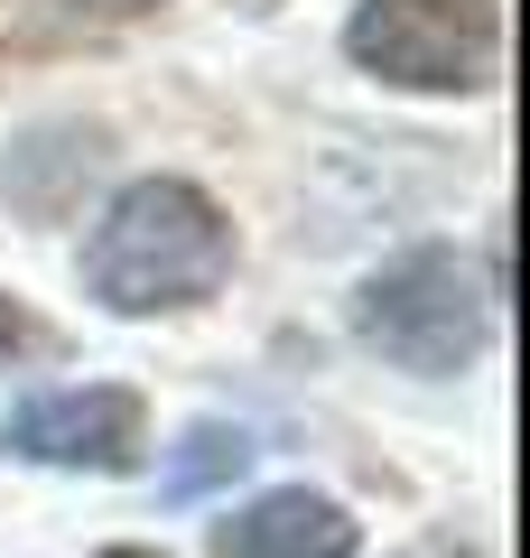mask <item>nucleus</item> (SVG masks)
Returning a JSON list of instances; mask_svg holds the SVG:
<instances>
[{"label": "nucleus", "mask_w": 530, "mask_h": 558, "mask_svg": "<svg viewBox=\"0 0 530 558\" xmlns=\"http://www.w3.org/2000/svg\"><path fill=\"white\" fill-rule=\"evenodd\" d=\"M233 279V223L186 178H131L84 242V289L112 317H177Z\"/></svg>", "instance_id": "f257e3e1"}, {"label": "nucleus", "mask_w": 530, "mask_h": 558, "mask_svg": "<svg viewBox=\"0 0 530 558\" xmlns=\"http://www.w3.org/2000/svg\"><path fill=\"white\" fill-rule=\"evenodd\" d=\"M353 326L400 363V373H466L493 336V289L466 270L456 252H400L392 270L363 279L353 299Z\"/></svg>", "instance_id": "f03ea898"}, {"label": "nucleus", "mask_w": 530, "mask_h": 558, "mask_svg": "<svg viewBox=\"0 0 530 558\" xmlns=\"http://www.w3.org/2000/svg\"><path fill=\"white\" fill-rule=\"evenodd\" d=\"M345 47L382 84L474 94V84H493V57H503V10L493 0H363Z\"/></svg>", "instance_id": "7ed1b4c3"}, {"label": "nucleus", "mask_w": 530, "mask_h": 558, "mask_svg": "<svg viewBox=\"0 0 530 558\" xmlns=\"http://www.w3.org/2000/svg\"><path fill=\"white\" fill-rule=\"evenodd\" d=\"M149 447V400L121 381H84V391H38L10 410L0 457L20 465H65V475H131Z\"/></svg>", "instance_id": "20e7f679"}, {"label": "nucleus", "mask_w": 530, "mask_h": 558, "mask_svg": "<svg viewBox=\"0 0 530 558\" xmlns=\"http://www.w3.org/2000/svg\"><path fill=\"white\" fill-rule=\"evenodd\" d=\"M353 512L308 484H279V494L242 502L233 521H215V558H353Z\"/></svg>", "instance_id": "39448f33"}, {"label": "nucleus", "mask_w": 530, "mask_h": 558, "mask_svg": "<svg viewBox=\"0 0 530 558\" xmlns=\"http://www.w3.org/2000/svg\"><path fill=\"white\" fill-rule=\"evenodd\" d=\"M242 465H252V428H233V418H196V428L177 438V465H168L158 494H168V502H196V494H215V484H233Z\"/></svg>", "instance_id": "423d86ee"}, {"label": "nucleus", "mask_w": 530, "mask_h": 558, "mask_svg": "<svg viewBox=\"0 0 530 558\" xmlns=\"http://www.w3.org/2000/svg\"><path fill=\"white\" fill-rule=\"evenodd\" d=\"M28 344H38V326H28V307H20V299H0V363H20Z\"/></svg>", "instance_id": "0eeeda50"}, {"label": "nucleus", "mask_w": 530, "mask_h": 558, "mask_svg": "<svg viewBox=\"0 0 530 558\" xmlns=\"http://www.w3.org/2000/svg\"><path fill=\"white\" fill-rule=\"evenodd\" d=\"M75 10H94V20H131V10H149V0H75Z\"/></svg>", "instance_id": "6e6552de"}, {"label": "nucleus", "mask_w": 530, "mask_h": 558, "mask_svg": "<svg viewBox=\"0 0 530 558\" xmlns=\"http://www.w3.org/2000/svg\"><path fill=\"white\" fill-rule=\"evenodd\" d=\"M103 558H158V549H103Z\"/></svg>", "instance_id": "1a4fd4ad"}]
</instances>
